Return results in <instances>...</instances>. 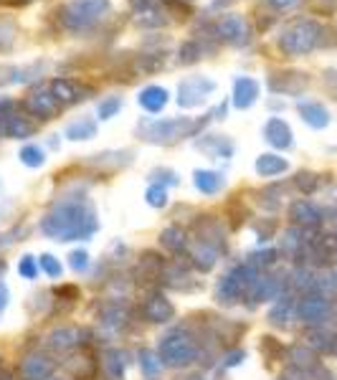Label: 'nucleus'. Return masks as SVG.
Returning <instances> with one entry per match:
<instances>
[{"instance_id": "37", "label": "nucleus", "mask_w": 337, "mask_h": 380, "mask_svg": "<svg viewBox=\"0 0 337 380\" xmlns=\"http://www.w3.org/2000/svg\"><path fill=\"white\" fill-rule=\"evenodd\" d=\"M18 157H21V162L29 165V168H41L43 162H46V155H43V150L38 148V145H26Z\"/></svg>"}, {"instance_id": "7", "label": "nucleus", "mask_w": 337, "mask_h": 380, "mask_svg": "<svg viewBox=\"0 0 337 380\" xmlns=\"http://www.w3.org/2000/svg\"><path fill=\"white\" fill-rule=\"evenodd\" d=\"M216 92V81L208 77H188L178 86V104L183 109H193L205 102V97H211Z\"/></svg>"}, {"instance_id": "35", "label": "nucleus", "mask_w": 337, "mask_h": 380, "mask_svg": "<svg viewBox=\"0 0 337 380\" xmlns=\"http://www.w3.org/2000/svg\"><path fill=\"white\" fill-rule=\"evenodd\" d=\"M140 367L145 370V375H157L162 370V360L155 350H140Z\"/></svg>"}, {"instance_id": "12", "label": "nucleus", "mask_w": 337, "mask_h": 380, "mask_svg": "<svg viewBox=\"0 0 337 380\" xmlns=\"http://www.w3.org/2000/svg\"><path fill=\"white\" fill-rule=\"evenodd\" d=\"M142 315H145V319H150V322L165 324L175 317V307H173V302H170L168 296L152 294L148 296V302L142 304Z\"/></svg>"}, {"instance_id": "9", "label": "nucleus", "mask_w": 337, "mask_h": 380, "mask_svg": "<svg viewBox=\"0 0 337 380\" xmlns=\"http://www.w3.org/2000/svg\"><path fill=\"white\" fill-rule=\"evenodd\" d=\"M23 106H26V112H29L31 117H36V120H54L58 114V109H61V104L54 99V94H51L49 89H36V92H31L29 97H26V102H23Z\"/></svg>"}, {"instance_id": "33", "label": "nucleus", "mask_w": 337, "mask_h": 380, "mask_svg": "<svg viewBox=\"0 0 337 380\" xmlns=\"http://www.w3.org/2000/svg\"><path fill=\"white\" fill-rule=\"evenodd\" d=\"M201 56H203V49H201L198 41H185L180 43V49H178V63H180V66H190V63H196Z\"/></svg>"}, {"instance_id": "17", "label": "nucleus", "mask_w": 337, "mask_h": 380, "mask_svg": "<svg viewBox=\"0 0 337 380\" xmlns=\"http://www.w3.org/2000/svg\"><path fill=\"white\" fill-rule=\"evenodd\" d=\"M196 148L211 157H231L233 155V142H231V137H226V134H203V137L196 142Z\"/></svg>"}, {"instance_id": "32", "label": "nucleus", "mask_w": 337, "mask_h": 380, "mask_svg": "<svg viewBox=\"0 0 337 380\" xmlns=\"http://www.w3.org/2000/svg\"><path fill=\"white\" fill-rule=\"evenodd\" d=\"M142 276H160L162 271V256L155 251H145L140 259V269H137Z\"/></svg>"}, {"instance_id": "43", "label": "nucleus", "mask_w": 337, "mask_h": 380, "mask_svg": "<svg viewBox=\"0 0 337 380\" xmlns=\"http://www.w3.org/2000/svg\"><path fill=\"white\" fill-rule=\"evenodd\" d=\"M18 74H21L18 66H13V63H0V86L18 84Z\"/></svg>"}, {"instance_id": "44", "label": "nucleus", "mask_w": 337, "mask_h": 380, "mask_svg": "<svg viewBox=\"0 0 337 380\" xmlns=\"http://www.w3.org/2000/svg\"><path fill=\"white\" fill-rule=\"evenodd\" d=\"M289 358H292V363H295V365H299V367H309V365H312V352H309L307 347H292Z\"/></svg>"}, {"instance_id": "1", "label": "nucleus", "mask_w": 337, "mask_h": 380, "mask_svg": "<svg viewBox=\"0 0 337 380\" xmlns=\"http://www.w3.org/2000/svg\"><path fill=\"white\" fill-rule=\"evenodd\" d=\"M99 228L97 213L84 200H61L54 211L41 221V231L56 241L89 239Z\"/></svg>"}, {"instance_id": "11", "label": "nucleus", "mask_w": 337, "mask_h": 380, "mask_svg": "<svg viewBox=\"0 0 337 380\" xmlns=\"http://www.w3.org/2000/svg\"><path fill=\"white\" fill-rule=\"evenodd\" d=\"M307 84L309 79L302 71H281V74H274L269 79V86L276 94H299Z\"/></svg>"}, {"instance_id": "55", "label": "nucleus", "mask_w": 337, "mask_h": 380, "mask_svg": "<svg viewBox=\"0 0 337 380\" xmlns=\"http://www.w3.org/2000/svg\"><path fill=\"white\" fill-rule=\"evenodd\" d=\"M10 106H13V102H10V99H0V117H8V109H10Z\"/></svg>"}, {"instance_id": "4", "label": "nucleus", "mask_w": 337, "mask_h": 380, "mask_svg": "<svg viewBox=\"0 0 337 380\" xmlns=\"http://www.w3.org/2000/svg\"><path fill=\"white\" fill-rule=\"evenodd\" d=\"M201 122L190 120V117H173V120L148 122L140 127L142 140L152 142V145H173V142L183 140V137H193L198 132Z\"/></svg>"}, {"instance_id": "42", "label": "nucleus", "mask_w": 337, "mask_h": 380, "mask_svg": "<svg viewBox=\"0 0 337 380\" xmlns=\"http://www.w3.org/2000/svg\"><path fill=\"white\" fill-rule=\"evenodd\" d=\"M38 267H41L49 276H54V279H56V276H61V271H63L61 264H58V259H56V256H51V253H43V256H38Z\"/></svg>"}, {"instance_id": "24", "label": "nucleus", "mask_w": 337, "mask_h": 380, "mask_svg": "<svg viewBox=\"0 0 337 380\" xmlns=\"http://www.w3.org/2000/svg\"><path fill=\"white\" fill-rule=\"evenodd\" d=\"M289 216H292V221H295V223L304 225V228H315V225L322 221L320 211H317V208L309 203V200H297V203H292V208H289Z\"/></svg>"}, {"instance_id": "5", "label": "nucleus", "mask_w": 337, "mask_h": 380, "mask_svg": "<svg viewBox=\"0 0 337 380\" xmlns=\"http://www.w3.org/2000/svg\"><path fill=\"white\" fill-rule=\"evenodd\" d=\"M157 355H160L162 365L168 367H185L190 363H196L198 358V345L196 340L190 338L185 330H175L165 335L157 345Z\"/></svg>"}, {"instance_id": "48", "label": "nucleus", "mask_w": 337, "mask_h": 380, "mask_svg": "<svg viewBox=\"0 0 337 380\" xmlns=\"http://www.w3.org/2000/svg\"><path fill=\"white\" fill-rule=\"evenodd\" d=\"M274 256H276L274 251H259V253H253L249 264H253L256 269H259V267H272V264H274Z\"/></svg>"}, {"instance_id": "25", "label": "nucleus", "mask_w": 337, "mask_h": 380, "mask_svg": "<svg viewBox=\"0 0 337 380\" xmlns=\"http://www.w3.org/2000/svg\"><path fill=\"white\" fill-rule=\"evenodd\" d=\"M102 367H104V373L112 380H122L127 367V355L122 350H117V347H109V350L102 352Z\"/></svg>"}, {"instance_id": "31", "label": "nucleus", "mask_w": 337, "mask_h": 380, "mask_svg": "<svg viewBox=\"0 0 337 380\" xmlns=\"http://www.w3.org/2000/svg\"><path fill=\"white\" fill-rule=\"evenodd\" d=\"M99 317H102V322H104L107 327H122V324L127 322L125 307H120L117 302L104 304V307H102V312H99Z\"/></svg>"}, {"instance_id": "46", "label": "nucleus", "mask_w": 337, "mask_h": 380, "mask_svg": "<svg viewBox=\"0 0 337 380\" xmlns=\"http://www.w3.org/2000/svg\"><path fill=\"white\" fill-rule=\"evenodd\" d=\"M69 267L74 269V271H86V267H89V253H86V251H71Z\"/></svg>"}, {"instance_id": "38", "label": "nucleus", "mask_w": 337, "mask_h": 380, "mask_svg": "<svg viewBox=\"0 0 337 380\" xmlns=\"http://www.w3.org/2000/svg\"><path fill=\"white\" fill-rule=\"evenodd\" d=\"M120 109H122V99L120 97H104L97 104V117H99V120H112Z\"/></svg>"}, {"instance_id": "19", "label": "nucleus", "mask_w": 337, "mask_h": 380, "mask_svg": "<svg viewBox=\"0 0 337 380\" xmlns=\"http://www.w3.org/2000/svg\"><path fill=\"white\" fill-rule=\"evenodd\" d=\"M79 342H81V332L74 330V327H58V330H54L49 338H46V345H49V350H54V352L74 350Z\"/></svg>"}, {"instance_id": "20", "label": "nucleus", "mask_w": 337, "mask_h": 380, "mask_svg": "<svg viewBox=\"0 0 337 380\" xmlns=\"http://www.w3.org/2000/svg\"><path fill=\"white\" fill-rule=\"evenodd\" d=\"M168 89L165 86H145L140 92V97H137V102H140V106L145 109V112L150 114H157L165 109V104H168Z\"/></svg>"}, {"instance_id": "28", "label": "nucleus", "mask_w": 337, "mask_h": 380, "mask_svg": "<svg viewBox=\"0 0 337 380\" xmlns=\"http://www.w3.org/2000/svg\"><path fill=\"white\" fill-rule=\"evenodd\" d=\"M66 137L74 142L92 140V137H97V122H94L92 117H79L77 122H71V125L66 127Z\"/></svg>"}, {"instance_id": "23", "label": "nucleus", "mask_w": 337, "mask_h": 380, "mask_svg": "<svg viewBox=\"0 0 337 380\" xmlns=\"http://www.w3.org/2000/svg\"><path fill=\"white\" fill-rule=\"evenodd\" d=\"M297 109H299V117L315 129H322V127L330 125V112L320 102H299Z\"/></svg>"}, {"instance_id": "18", "label": "nucleus", "mask_w": 337, "mask_h": 380, "mask_svg": "<svg viewBox=\"0 0 337 380\" xmlns=\"http://www.w3.org/2000/svg\"><path fill=\"white\" fill-rule=\"evenodd\" d=\"M276 296H279V279L267 276V274H259L256 279H253L246 299H251V304H256V302H264V299H276Z\"/></svg>"}, {"instance_id": "6", "label": "nucleus", "mask_w": 337, "mask_h": 380, "mask_svg": "<svg viewBox=\"0 0 337 380\" xmlns=\"http://www.w3.org/2000/svg\"><path fill=\"white\" fill-rule=\"evenodd\" d=\"M256 276H259V269L253 264H241V267L231 269L216 287L218 304H236L241 296L249 294V289H251Z\"/></svg>"}, {"instance_id": "27", "label": "nucleus", "mask_w": 337, "mask_h": 380, "mask_svg": "<svg viewBox=\"0 0 337 380\" xmlns=\"http://www.w3.org/2000/svg\"><path fill=\"white\" fill-rule=\"evenodd\" d=\"M193 183L205 196H216L218 190L224 188V177H221V173H213V170H196L193 173Z\"/></svg>"}, {"instance_id": "13", "label": "nucleus", "mask_w": 337, "mask_h": 380, "mask_svg": "<svg viewBox=\"0 0 337 380\" xmlns=\"http://www.w3.org/2000/svg\"><path fill=\"white\" fill-rule=\"evenodd\" d=\"M49 92L54 94L58 104L66 106V104H77L79 99H86L84 97V86L77 84L74 79H54L49 84Z\"/></svg>"}, {"instance_id": "56", "label": "nucleus", "mask_w": 337, "mask_h": 380, "mask_svg": "<svg viewBox=\"0 0 337 380\" xmlns=\"http://www.w3.org/2000/svg\"><path fill=\"white\" fill-rule=\"evenodd\" d=\"M29 0H0V6H8V8H23Z\"/></svg>"}, {"instance_id": "41", "label": "nucleus", "mask_w": 337, "mask_h": 380, "mask_svg": "<svg viewBox=\"0 0 337 380\" xmlns=\"http://www.w3.org/2000/svg\"><path fill=\"white\" fill-rule=\"evenodd\" d=\"M38 259H33V256H23L21 261H18V274L23 276V279H36L38 276Z\"/></svg>"}, {"instance_id": "36", "label": "nucleus", "mask_w": 337, "mask_h": 380, "mask_svg": "<svg viewBox=\"0 0 337 380\" xmlns=\"http://www.w3.org/2000/svg\"><path fill=\"white\" fill-rule=\"evenodd\" d=\"M292 312H295V304H292V299H289V296H281L279 302L272 307V312H269V319H272V322H276V324H281V322H287L289 317H292Z\"/></svg>"}, {"instance_id": "51", "label": "nucleus", "mask_w": 337, "mask_h": 380, "mask_svg": "<svg viewBox=\"0 0 337 380\" xmlns=\"http://www.w3.org/2000/svg\"><path fill=\"white\" fill-rule=\"evenodd\" d=\"M152 177H162V183H165V185H175L178 183V175H175V173H173V170H165V168H162V170H155Z\"/></svg>"}, {"instance_id": "47", "label": "nucleus", "mask_w": 337, "mask_h": 380, "mask_svg": "<svg viewBox=\"0 0 337 380\" xmlns=\"http://www.w3.org/2000/svg\"><path fill=\"white\" fill-rule=\"evenodd\" d=\"M297 188L302 190V193H312L317 188V175L315 173H299L297 175Z\"/></svg>"}, {"instance_id": "22", "label": "nucleus", "mask_w": 337, "mask_h": 380, "mask_svg": "<svg viewBox=\"0 0 337 380\" xmlns=\"http://www.w3.org/2000/svg\"><path fill=\"white\" fill-rule=\"evenodd\" d=\"M3 132L10 140H26V137H31L36 132V125L29 117H23V114H8L3 120Z\"/></svg>"}, {"instance_id": "59", "label": "nucleus", "mask_w": 337, "mask_h": 380, "mask_svg": "<svg viewBox=\"0 0 337 380\" xmlns=\"http://www.w3.org/2000/svg\"><path fill=\"white\" fill-rule=\"evenodd\" d=\"M185 380H205V378H201V375H190V378H185Z\"/></svg>"}, {"instance_id": "8", "label": "nucleus", "mask_w": 337, "mask_h": 380, "mask_svg": "<svg viewBox=\"0 0 337 380\" xmlns=\"http://www.w3.org/2000/svg\"><path fill=\"white\" fill-rule=\"evenodd\" d=\"M216 38L218 41L228 43V46H249L251 41V26L244 15H224L216 23Z\"/></svg>"}, {"instance_id": "10", "label": "nucleus", "mask_w": 337, "mask_h": 380, "mask_svg": "<svg viewBox=\"0 0 337 380\" xmlns=\"http://www.w3.org/2000/svg\"><path fill=\"white\" fill-rule=\"evenodd\" d=\"M264 140L276 150H289L295 145V134H292V127L287 122L279 120V117H272L264 125Z\"/></svg>"}, {"instance_id": "21", "label": "nucleus", "mask_w": 337, "mask_h": 380, "mask_svg": "<svg viewBox=\"0 0 337 380\" xmlns=\"http://www.w3.org/2000/svg\"><path fill=\"white\" fill-rule=\"evenodd\" d=\"M198 241L201 244H208L211 248H226V239H224V228L218 221H213L211 216H205L201 223H198Z\"/></svg>"}, {"instance_id": "45", "label": "nucleus", "mask_w": 337, "mask_h": 380, "mask_svg": "<svg viewBox=\"0 0 337 380\" xmlns=\"http://www.w3.org/2000/svg\"><path fill=\"white\" fill-rule=\"evenodd\" d=\"M297 246H302V239H299V228H289V231H284L281 248H284V251H295Z\"/></svg>"}, {"instance_id": "54", "label": "nucleus", "mask_w": 337, "mask_h": 380, "mask_svg": "<svg viewBox=\"0 0 337 380\" xmlns=\"http://www.w3.org/2000/svg\"><path fill=\"white\" fill-rule=\"evenodd\" d=\"M8 299H10V294H8V287H6V284H3V282H0V315L6 312Z\"/></svg>"}, {"instance_id": "52", "label": "nucleus", "mask_w": 337, "mask_h": 380, "mask_svg": "<svg viewBox=\"0 0 337 380\" xmlns=\"http://www.w3.org/2000/svg\"><path fill=\"white\" fill-rule=\"evenodd\" d=\"M269 8H274V10H289V8H295L299 0H264Z\"/></svg>"}, {"instance_id": "61", "label": "nucleus", "mask_w": 337, "mask_h": 380, "mask_svg": "<svg viewBox=\"0 0 337 380\" xmlns=\"http://www.w3.org/2000/svg\"><path fill=\"white\" fill-rule=\"evenodd\" d=\"M0 132H3V122H0Z\"/></svg>"}, {"instance_id": "34", "label": "nucleus", "mask_w": 337, "mask_h": 380, "mask_svg": "<svg viewBox=\"0 0 337 380\" xmlns=\"http://www.w3.org/2000/svg\"><path fill=\"white\" fill-rule=\"evenodd\" d=\"M134 23L140 29H160V26L168 23V13H162L160 8H155V10H148V13H137Z\"/></svg>"}, {"instance_id": "62", "label": "nucleus", "mask_w": 337, "mask_h": 380, "mask_svg": "<svg viewBox=\"0 0 337 380\" xmlns=\"http://www.w3.org/2000/svg\"><path fill=\"white\" fill-rule=\"evenodd\" d=\"M0 271H3V264H0Z\"/></svg>"}, {"instance_id": "58", "label": "nucleus", "mask_w": 337, "mask_h": 380, "mask_svg": "<svg viewBox=\"0 0 337 380\" xmlns=\"http://www.w3.org/2000/svg\"><path fill=\"white\" fill-rule=\"evenodd\" d=\"M0 380H15V375L10 370H0Z\"/></svg>"}, {"instance_id": "57", "label": "nucleus", "mask_w": 337, "mask_h": 380, "mask_svg": "<svg viewBox=\"0 0 337 380\" xmlns=\"http://www.w3.org/2000/svg\"><path fill=\"white\" fill-rule=\"evenodd\" d=\"M77 294H79V292L74 287H61V289H58V296H77Z\"/></svg>"}, {"instance_id": "16", "label": "nucleus", "mask_w": 337, "mask_h": 380, "mask_svg": "<svg viewBox=\"0 0 337 380\" xmlns=\"http://www.w3.org/2000/svg\"><path fill=\"white\" fill-rule=\"evenodd\" d=\"M327 312H330V304H327V299H322V296H304L302 302L297 304L299 319L309 324L322 322L324 317H327Z\"/></svg>"}, {"instance_id": "29", "label": "nucleus", "mask_w": 337, "mask_h": 380, "mask_svg": "<svg viewBox=\"0 0 337 380\" xmlns=\"http://www.w3.org/2000/svg\"><path fill=\"white\" fill-rule=\"evenodd\" d=\"M190 259H193V267L196 269H201V271H211L218 261V251L208 246V244H201V241H198L196 246H193V251H190Z\"/></svg>"}, {"instance_id": "26", "label": "nucleus", "mask_w": 337, "mask_h": 380, "mask_svg": "<svg viewBox=\"0 0 337 380\" xmlns=\"http://www.w3.org/2000/svg\"><path fill=\"white\" fill-rule=\"evenodd\" d=\"M256 173L261 177H274V175H281V173H287L289 162L279 155H272V152H264V155L256 157Z\"/></svg>"}, {"instance_id": "53", "label": "nucleus", "mask_w": 337, "mask_h": 380, "mask_svg": "<svg viewBox=\"0 0 337 380\" xmlns=\"http://www.w3.org/2000/svg\"><path fill=\"white\" fill-rule=\"evenodd\" d=\"M244 358H246V355H244V352H241V350H236V352H228V355H226V363H224V365H226V367L239 365V363H244Z\"/></svg>"}, {"instance_id": "60", "label": "nucleus", "mask_w": 337, "mask_h": 380, "mask_svg": "<svg viewBox=\"0 0 337 380\" xmlns=\"http://www.w3.org/2000/svg\"><path fill=\"white\" fill-rule=\"evenodd\" d=\"M46 380H61V378H54V375H51V378H46Z\"/></svg>"}, {"instance_id": "15", "label": "nucleus", "mask_w": 337, "mask_h": 380, "mask_svg": "<svg viewBox=\"0 0 337 380\" xmlns=\"http://www.w3.org/2000/svg\"><path fill=\"white\" fill-rule=\"evenodd\" d=\"M21 373L26 380H46L54 375V360L33 352V355H29V358L21 363Z\"/></svg>"}, {"instance_id": "40", "label": "nucleus", "mask_w": 337, "mask_h": 380, "mask_svg": "<svg viewBox=\"0 0 337 380\" xmlns=\"http://www.w3.org/2000/svg\"><path fill=\"white\" fill-rule=\"evenodd\" d=\"M15 26L13 23H0V54H6V51L13 49V43H15Z\"/></svg>"}, {"instance_id": "49", "label": "nucleus", "mask_w": 337, "mask_h": 380, "mask_svg": "<svg viewBox=\"0 0 337 380\" xmlns=\"http://www.w3.org/2000/svg\"><path fill=\"white\" fill-rule=\"evenodd\" d=\"M130 6H132L134 13H148V10L160 8V3L157 0H130Z\"/></svg>"}, {"instance_id": "50", "label": "nucleus", "mask_w": 337, "mask_h": 380, "mask_svg": "<svg viewBox=\"0 0 337 380\" xmlns=\"http://www.w3.org/2000/svg\"><path fill=\"white\" fill-rule=\"evenodd\" d=\"M317 246L324 253H337V236H322V239L317 241Z\"/></svg>"}, {"instance_id": "30", "label": "nucleus", "mask_w": 337, "mask_h": 380, "mask_svg": "<svg viewBox=\"0 0 337 380\" xmlns=\"http://www.w3.org/2000/svg\"><path fill=\"white\" fill-rule=\"evenodd\" d=\"M160 244L168 248V251L180 253L185 246H188V239H185V231L180 225H168V228L160 233Z\"/></svg>"}, {"instance_id": "14", "label": "nucleus", "mask_w": 337, "mask_h": 380, "mask_svg": "<svg viewBox=\"0 0 337 380\" xmlns=\"http://www.w3.org/2000/svg\"><path fill=\"white\" fill-rule=\"evenodd\" d=\"M259 99V81L251 77H239L233 81V106L236 109H249Z\"/></svg>"}, {"instance_id": "3", "label": "nucleus", "mask_w": 337, "mask_h": 380, "mask_svg": "<svg viewBox=\"0 0 337 380\" xmlns=\"http://www.w3.org/2000/svg\"><path fill=\"white\" fill-rule=\"evenodd\" d=\"M320 41H322V26L317 21H309V18L289 23L287 29H281L279 38H276L279 49L287 56H307L320 46Z\"/></svg>"}, {"instance_id": "39", "label": "nucleus", "mask_w": 337, "mask_h": 380, "mask_svg": "<svg viewBox=\"0 0 337 380\" xmlns=\"http://www.w3.org/2000/svg\"><path fill=\"white\" fill-rule=\"evenodd\" d=\"M145 198H148V203L152 205V208H165V205H168V188L160 183H155L148 188Z\"/></svg>"}, {"instance_id": "2", "label": "nucleus", "mask_w": 337, "mask_h": 380, "mask_svg": "<svg viewBox=\"0 0 337 380\" xmlns=\"http://www.w3.org/2000/svg\"><path fill=\"white\" fill-rule=\"evenodd\" d=\"M109 8H112L109 0H71L58 10V23L71 33H81L94 29L109 13Z\"/></svg>"}]
</instances>
